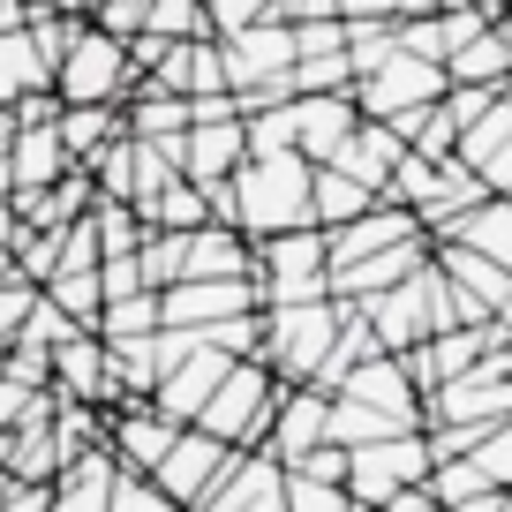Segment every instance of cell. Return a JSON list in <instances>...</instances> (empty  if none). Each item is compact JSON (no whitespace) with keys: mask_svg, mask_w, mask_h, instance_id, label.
<instances>
[{"mask_svg":"<svg viewBox=\"0 0 512 512\" xmlns=\"http://www.w3.org/2000/svg\"><path fill=\"white\" fill-rule=\"evenodd\" d=\"M226 226L234 234H279V226H309V159L302 151H249L226 174Z\"/></svg>","mask_w":512,"mask_h":512,"instance_id":"6da1fadb","label":"cell"},{"mask_svg":"<svg viewBox=\"0 0 512 512\" xmlns=\"http://www.w3.org/2000/svg\"><path fill=\"white\" fill-rule=\"evenodd\" d=\"M272 400H279V377L264 362H226V377L211 384V400L196 407L189 430L219 437V445H234V452H256L264 445V422H272Z\"/></svg>","mask_w":512,"mask_h":512,"instance_id":"7a4b0ae2","label":"cell"},{"mask_svg":"<svg viewBox=\"0 0 512 512\" xmlns=\"http://www.w3.org/2000/svg\"><path fill=\"white\" fill-rule=\"evenodd\" d=\"M128 83H136L128 46H121V38H106L91 16H76L61 61H53V98H61V106H113Z\"/></svg>","mask_w":512,"mask_h":512,"instance_id":"3957f363","label":"cell"},{"mask_svg":"<svg viewBox=\"0 0 512 512\" xmlns=\"http://www.w3.org/2000/svg\"><path fill=\"white\" fill-rule=\"evenodd\" d=\"M332 332H339V302H332V294H324V302H279V309H264L256 362L272 369L279 384H309V369L324 362Z\"/></svg>","mask_w":512,"mask_h":512,"instance_id":"277c9868","label":"cell"},{"mask_svg":"<svg viewBox=\"0 0 512 512\" xmlns=\"http://www.w3.org/2000/svg\"><path fill=\"white\" fill-rule=\"evenodd\" d=\"M430 475V445H422V430H392V437H377V445H347V497H354V512H377L392 490H407V482H422Z\"/></svg>","mask_w":512,"mask_h":512,"instance_id":"5b68a950","label":"cell"},{"mask_svg":"<svg viewBox=\"0 0 512 512\" xmlns=\"http://www.w3.org/2000/svg\"><path fill=\"white\" fill-rule=\"evenodd\" d=\"M437 91H445V68H437V61H415V53H384L369 76L347 83V98H354V113H362V121H400V113H422Z\"/></svg>","mask_w":512,"mask_h":512,"instance_id":"8992f818","label":"cell"},{"mask_svg":"<svg viewBox=\"0 0 512 512\" xmlns=\"http://www.w3.org/2000/svg\"><path fill=\"white\" fill-rule=\"evenodd\" d=\"M512 415V362L505 347H490L475 369L445 377L437 392H422V422H505Z\"/></svg>","mask_w":512,"mask_h":512,"instance_id":"52a82bcc","label":"cell"},{"mask_svg":"<svg viewBox=\"0 0 512 512\" xmlns=\"http://www.w3.org/2000/svg\"><path fill=\"white\" fill-rule=\"evenodd\" d=\"M430 272L460 294V309H467L475 324H482V317H505V302H512V264H490V256L460 249V241H430Z\"/></svg>","mask_w":512,"mask_h":512,"instance_id":"ba28073f","label":"cell"},{"mask_svg":"<svg viewBox=\"0 0 512 512\" xmlns=\"http://www.w3.org/2000/svg\"><path fill=\"white\" fill-rule=\"evenodd\" d=\"M189 512H287V467L272 452H234L226 475L196 497Z\"/></svg>","mask_w":512,"mask_h":512,"instance_id":"9c48e42d","label":"cell"},{"mask_svg":"<svg viewBox=\"0 0 512 512\" xmlns=\"http://www.w3.org/2000/svg\"><path fill=\"white\" fill-rule=\"evenodd\" d=\"M174 437H181V422H166L151 400H113L106 407V452H113V467H128V475H151Z\"/></svg>","mask_w":512,"mask_h":512,"instance_id":"30bf717a","label":"cell"},{"mask_svg":"<svg viewBox=\"0 0 512 512\" xmlns=\"http://www.w3.org/2000/svg\"><path fill=\"white\" fill-rule=\"evenodd\" d=\"M226 460H234V445H219V437H204V430H189V422H181V437L166 445V460L151 467V482H159V490L174 497L181 512H189L196 497H204L211 482L226 475Z\"/></svg>","mask_w":512,"mask_h":512,"instance_id":"8fae6325","label":"cell"},{"mask_svg":"<svg viewBox=\"0 0 512 512\" xmlns=\"http://www.w3.org/2000/svg\"><path fill=\"white\" fill-rule=\"evenodd\" d=\"M241 159H249V136H241V113H219V121H189V136L174 144V166H181V181H196V189L226 181V174H234Z\"/></svg>","mask_w":512,"mask_h":512,"instance_id":"7c38bea8","label":"cell"},{"mask_svg":"<svg viewBox=\"0 0 512 512\" xmlns=\"http://www.w3.org/2000/svg\"><path fill=\"white\" fill-rule=\"evenodd\" d=\"M339 392L362 407H377V415H392L400 430H422V392L407 384L400 354H369V362H354L347 377H339Z\"/></svg>","mask_w":512,"mask_h":512,"instance_id":"4fadbf2b","label":"cell"},{"mask_svg":"<svg viewBox=\"0 0 512 512\" xmlns=\"http://www.w3.org/2000/svg\"><path fill=\"white\" fill-rule=\"evenodd\" d=\"M452 159H460L490 196H505V189H512V174H505V166H512V106H505V98H497L482 121H467L460 136H452Z\"/></svg>","mask_w":512,"mask_h":512,"instance_id":"5bb4252c","label":"cell"},{"mask_svg":"<svg viewBox=\"0 0 512 512\" xmlns=\"http://www.w3.org/2000/svg\"><path fill=\"white\" fill-rule=\"evenodd\" d=\"M400 151H407V144H400V128H392V121H354V128H347V136H339L332 151H324L317 166H332V174L362 181V189L377 196V189H384V174H392V159H400Z\"/></svg>","mask_w":512,"mask_h":512,"instance_id":"9a60e30c","label":"cell"},{"mask_svg":"<svg viewBox=\"0 0 512 512\" xmlns=\"http://www.w3.org/2000/svg\"><path fill=\"white\" fill-rule=\"evenodd\" d=\"M430 241H460V249L490 256V264H512V196H475V204L445 211L430 226Z\"/></svg>","mask_w":512,"mask_h":512,"instance_id":"2e32d148","label":"cell"},{"mask_svg":"<svg viewBox=\"0 0 512 512\" xmlns=\"http://www.w3.org/2000/svg\"><path fill=\"white\" fill-rule=\"evenodd\" d=\"M226 362H234V354H219V347H204V339H196V347L181 354L159 384H151V407H159L166 422H196V407L211 400V384L226 377Z\"/></svg>","mask_w":512,"mask_h":512,"instance_id":"e0dca14e","label":"cell"},{"mask_svg":"<svg viewBox=\"0 0 512 512\" xmlns=\"http://www.w3.org/2000/svg\"><path fill=\"white\" fill-rule=\"evenodd\" d=\"M309 445H324V392H309V384H279L272 422H264V445H256V452H272V460L287 467V460H302Z\"/></svg>","mask_w":512,"mask_h":512,"instance_id":"ac0fdd59","label":"cell"},{"mask_svg":"<svg viewBox=\"0 0 512 512\" xmlns=\"http://www.w3.org/2000/svg\"><path fill=\"white\" fill-rule=\"evenodd\" d=\"M354 121H362V113H354V98H347V91H302V98H287V144L302 151L309 166H317Z\"/></svg>","mask_w":512,"mask_h":512,"instance_id":"d6986e66","label":"cell"},{"mask_svg":"<svg viewBox=\"0 0 512 512\" xmlns=\"http://www.w3.org/2000/svg\"><path fill=\"white\" fill-rule=\"evenodd\" d=\"M46 392H61V400H91V407H113L106 339H98V332H68L61 347H53V377H46Z\"/></svg>","mask_w":512,"mask_h":512,"instance_id":"ffe728a7","label":"cell"},{"mask_svg":"<svg viewBox=\"0 0 512 512\" xmlns=\"http://www.w3.org/2000/svg\"><path fill=\"white\" fill-rule=\"evenodd\" d=\"M68 151H61V136H53V121H31V128H16L8 136V196H31V189H53V181L68 174Z\"/></svg>","mask_w":512,"mask_h":512,"instance_id":"44dd1931","label":"cell"},{"mask_svg":"<svg viewBox=\"0 0 512 512\" xmlns=\"http://www.w3.org/2000/svg\"><path fill=\"white\" fill-rule=\"evenodd\" d=\"M241 272H249V234H234L219 219L181 234V279H241Z\"/></svg>","mask_w":512,"mask_h":512,"instance_id":"7402d4cb","label":"cell"},{"mask_svg":"<svg viewBox=\"0 0 512 512\" xmlns=\"http://www.w3.org/2000/svg\"><path fill=\"white\" fill-rule=\"evenodd\" d=\"M106 490H113V452L91 445V452H76V460H61L46 512H106Z\"/></svg>","mask_w":512,"mask_h":512,"instance_id":"603a6c76","label":"cell"},{"mask_svg":"<svg viewBox=\"0 0 512 512\" xmlns=\"http://www.w3.org/2000/svg\"><path fill=\"white\" fill-rule=\"evenodd\" d=\"M505 68H512L505 23H482L475 38H460V46L445 53V83H505Z\"/></svg>","mask_w":512,"mask_h":512,"instance_id":"cb8c5ba5","label":"cell"},{"mask_svg":"<svg viewBox=\"0 0 512 512\" xmlns=\"http://www.w3.org/2000/svg\"><path fill=\"white\" fill-rule=\"evenodd\" d=\"M53 136H61V151L83 166L98 144L121 136V106H61V113H53Z\"/></svg>","mask_w":512,"mask_h":512,"instance_id":"d4e9b609","label":"cell"},{"mask_svg":"<svg viewBox=\"0 0 512 512\" xmlns=\"http://www.w3.org/2000/svg\"><path fill=\"white\" fill-rule=\"evenodd\" d=\"M377 196L362 189V181L332 174V166H309V226H347L354 211H369Z\"/></svg>","mask_w":512,"mask_h":512,"instance_id":"484cf974","label":"cell"},{"mask_svg":"<svg viewBox=\"0 0 512 512\" xmlns=\"http://www.w3.org/2000/svg\"><path fill=\"white\" fill-rule=\"evenodd\" d=\"M91 332H98V339H136V332H159V287H136V294H121V302H106Z\"/></svg>","mask_w":512,"mask_h":512,"instance_id":"4316f807","label":"cell"},{"mask_svg":"<svg viewBox=\"0 0 512 512\" xmlns=\"http://www.w3.org/2000/svg\"><path fill=\"white\" fill-rule=\"evenodd\" d=\"M144 31H159V38H211L204 0H144Z\"/></svg>","mask_w":512,"mask_h":512,"instance_id":"83f0119b","label":"cell"},{"mask_svg":"<svg viewBox=\"0 0 512 512\" xmlns=\"http://www.w3.org/2000/svg\"><path fill=\"white\" fill-rule=\"evenodd\" d=\"M106 512H181V505H174V497H166V490H159L151 475H128V467H113Z\"/></svg>","mask_w":512,"mask_h":512,"instance_id":"f1b7e54d","label":"cell"},{"mask_svg":"<svg viewBox=\"0 0 512 512\" xmlns=\"http://www.w3.org/2000/svg\"><path fill=\"white\" fill-rule=\"evenodd\" d=\"M287 512H354V497L339 482H309V475L287 467Z\"/></svg>","mask_w":512,"mask_h":512,"instance_id":"f546056e","label":"cell"},{"mask_svg":"<svg viewBox=\"0 0 512 512\" xmlns=\"http://www.w3.org/2000/svg\"><path fill=\"white\" fill-rule=\"evenodd\" d=\"M264 16H272V0H204V23H211V31H249V23H264Z\"/></svg>","mask_w":512,"mask_h":512,"instance_id":"4dcf8cb0","label":"cell"},{"mask_svg":"<svg viewBox=\"0 0 512 512\" xmlns=\"http://www.w3.org/2000/svg\"><path fill=\"white\" fill-rule=\"evenodd\" d=\"M31 279H23V272H8V279H0V347H8V339H16V324H23V309H31Z\"/></svg>","mask_w":512,"mask_h":512,"instance_id":"1f68e13d","label":"cell"},{"mask_svg":"<svg viewBox=\"0 0 512 512\" xmlns=\"http://www.w3.org/2000/svg\"><path fill=\"white\" fill-rule=\"evenodd\" d=\"M452 512H512V497L505 490H475L467 505H452Z\"/></svg>","mask_w":512,"mask_h":512,"instance_id":"d6a6232c","label":"cell"},{"mask_svg":"<svg viewBox=\"0 0 512 512\" xmlns=\"http://www.w3.org/2000/svg\"><path fill=\"white\" fill-rule=\"evenodd\" d=\"M31 23V0H0V31H23Z\"/></svg>","mask_w":512,"mask_h":512,"instance_id":"836d02e7","label":"cell"},{"mask_svg":"<svg viewBox=\"0 0 512 512\" xmlns=\"http://www.w3.org/2000/svg\"><path fill=\"white\" fill-rule=\"evenodd\" d=\"M437 8H482V16H497V0H437Z\"/></svg>","mask_w":512,"mask_h":512,"instance_id":"e575fe53","label":"cell"}]
</instances>
